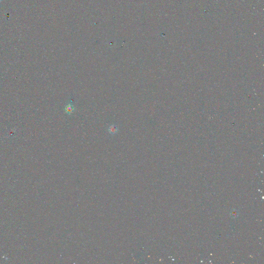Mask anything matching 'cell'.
<instances>
[{"label":"cell","mask_w":264,"mask_h":264,"mask_svg":"<svg viewBox=\"0 0 264 264\" xmlns=\"http://www.w3.org/2000/svg\"><path fill=\"white\" fill-rule=\"evenodd\" d=\"M75 111V108L73 105V101H70L65 107V111L68 115H71Z\"/></svg>","instance_id":"6da1fadb"},{"label":"cell","mask_w":264,"mask_h":264,"mask_svg":"<svg viewBox=\"0 0 264 264\" xmlns=\"http://www.w3.org/2000/svg\"><path fill=\"white\" fill-rule=\"evenodd\" d=\"M108 132L111 135H114L118 133L119 131L118 126L116 124H111L108 128Z\"/></svg>","instance_id":"7a4b0ae2"}]
</instances>
